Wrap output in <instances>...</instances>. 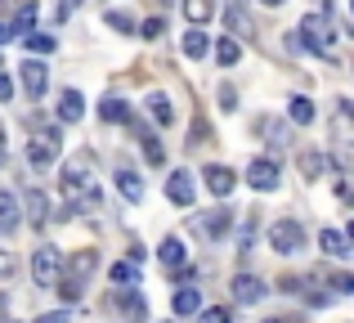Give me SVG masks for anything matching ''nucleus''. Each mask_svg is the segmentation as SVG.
I'll return each instance as SVG.
<instances>
[{"mask_svg":"<svg viewBox=\"0 0 354 323\" xmlns=\"http://www.w3.org/2000/svg\"><path fill=\"white\" fill-rule=\"evenodd\" d=\"M198 323H234V315L225 306H211V310H198Z\"/></svg>","mask_w":354,"mask_h":323,"instance_id":"nucleus-35","label":"nucleus"},{"mask_svg":"<svg viewBox=\"0 0 354 323\" xmlns=\"http://www.w3.org/2000/svg\"><path fill=\"white\" fill-rule=\"evenodd\" d=\"M32 279H36V288H54L59 283V247L54 243H41L32 252Z\"/></svg>","mask_w":354,"mask_h":323,"instance_id":"nucleus-6","label":"nucleus"},{"mask_svg":"<svg viewBox=\"0 0 354 323\" xmlns=\"http://www.w3.org/2000/svg\"><path fill=\"white\" fill-rule=\"evenodd\" d=\"M117 189H121L126 202H144V180H139V171H130V166L117 171Z\"/></svg>","mask_w":354,"mask_h":323,"instance_id":"nucleus-22","label":"nucleus"},{"mask_svg":"<svg viewBox=\"0 0 354 323\" xmlns=\"http://www.w3.org/2000/svg\"><path fill=\"white\" fill-rule=\"evenodd\" d=\"M9 27H14V36H27L36 27V5L32 0H23V5L14 9V18H9Z\"/></svg>","mask_w":354,"mask_h":323,"instance_id":"nucleus-27","label":"nucleus"},{"mask_svg":"<svg viewBox=\"0 0 354 323\" xmlns=\"http://www.w3.org/2000/svg\"><path fill=\"white\" fill-rule=\"evenodd\" d=\"M113 310H121V319L126 323H144L148 319V301H144V292L130 283V288H121L113 292Z\"/></svg>","mask_w":354,"mask_h":323,"instance_id":"nucleus-8","label":"nucleus"},{"mask_svg":"<svg viewBox=\"0 0 354 323\" xmlns=\"http://www.w3.org/2000/svg\"><path fill=\"white\" fill-rule=\"evenodd\" d=\"M99 117H104L108 126H130V104L117 99V95H108L104 104H99Z\"/></svg>","mask_w":354,"mask_h":323,"instance_id":"nucleus-21","label":"nucleus"},{"mask_svg":"<svg viewBox=\"0 0 354 323\" xmlns=\"http://www.w3.org/2000/svg\"><path fill=\"white\" fill-rule=\"evenodd\" d=\"M95 270H99V252L81 247V252L68 261V270L59 274V292H63V301H81V297H86V283H90V274H95Z\"/></svg>","mask_w":354,"mask_h":323,"instance_id":"nucleus-2","label":"nucleus"},{"mask_svg":"<svg viewBox=\"0 0 354 323\" xmlns=\"http://www.w3.org/2000/svg\"><path fill=\"white\" fill-rule=\"evenodd\" d=\"M220 104L234 108V104H238V90H234V86H220Z\"/></svg>","mask_w":354,"mask_h":323,"instance_id":"nucleus-41","label":"nucleus"},{"mask_svg":"<svg viewBox=\"0 0 354 323\" xmlns=\"http://www.w3.org/2000/svg\"><path fill=\"white\" fill-rule=\"evenodd\" d=\"M346 238H350V247H354V220H350V229H346Z\"/></svg>","mask_w":354,"mask_h":323,"instance_id":"nucleus-45","label":"nucleus"},{"mask_svg":"<svg viewBox=\"0 0 354 323\" xmlns=\"http://www.w3.org/2000/svg\"><path fill=\"white\" fill-rule=\"evenodd\" d=\"M332 144L354 149V104H350V99H341V113L332 117Z\"/></svg>","mask_w":354,"mask_h":323,"instance_id":"nucleus-14","label":"nucleus"},{"mask_svg":"<svg viewBox=\"0 0 354 323\" xmlns=\"http://www.w3.org/2000/svg\"><path fill=\"white\" fill-rule=\"evenodd\" d=\"M14 41V27H9V18H0V45Z\"/></svg>","mask_w":354,"mask_h":323,"instance_id":"nucleus-42","label":"nucleus"},{"mask_svg":"<svg viewBox=\"0 0 354 323\" xmlns=\"http://www.w3.org/2000/svg\"><path fill=\"white\" fill-rule=\"evenodd\" d=\"M23 220H32L36 229L50 220V198H45L41 189H23Z\"/></svg>","mask_w":354,"mask_h":323,"instance_id":"nucleus-17","label":"nucleus"},{"mask_svg":"<svg viewBox=\"0 0 354 323\" xmlns=\"http://www.w3.org/2000/svg\"><path fill=\"white\" fill-rule=\"evenodd\" d=\"M171 310H175L180 319L198 315V310H202V292H198V288H180V292L171 297Z\"/></svg>","mask_w":354,"mask_h":323,"instance_id":"nucleus-23","label":"nucleus"},{"mask_svg":"<svg viewBox=\"0 0 354 323\" xmlns=\"http://www.w3.org/2000/svg\"><path fill=\"white\" fill-rule=\"evenodd\" d=\"M157 256H162V265H166V270H180V265H184V256H189V252H184V243H180V238H162V247H157Z\"/></svg>","mask_w":354,"mask_h":323,"instance_id":"nucleus-25","label":"nucleus"},{"mask_svg":"<svg viewBox=\"0 0 354 323\" xmlns=\"http://www.w3.org/2000/svg\"><path fill=\"white\" fill-rule=\"evenodd\" d=\"M23 229V198L0 189V238H14Z\"/></svg>","mask_w":354,"mask_h":323,"instance_id":"nucleus-11","label":"nucleus"},{"mask_svg":"<svg viewBox=\"0 0 354 323\" xmlns=\"http://www.w3.org/2000/svg\"><path fill=\"white\" fill-rule=\"evenodd\" d=\"M184 14H189L193 23H207V18L216 14V5H211V0H184Z\"/></svg>","mask_w":354,"mask_h":323,"instance_id":"nucleus-33","label":"nucleus"},{"mask_svg":"<svg viewBox=\"0 0 354 323\" xmlns=\"http://www.w3.org/2000/svg\"><path fill=\"white\" fill-rule=\"evenodd\" d=\"M193 229H198L202 238H211V243H216V238H225L229 229H234V211H229V207L202 211V216H193Z\"/></svg>","mask_w":354,"mask_h":323,"instance_id":"nucleus-7","label":"nucleus"},{"mask_svg":"<svg viewBox=\"0 0 354 323\" xmlns=\"http://www.w3.org/2000/svg\"><path fill=\"white\" fill-rule=\"evenodd\" d=\"M86 117V95L81 90H63L59 95V122H81Z\"/></svg>","mask_w":354,"mask_h":323,"instance_id":"nucleus-19","label":"nucleus"},{"mask_svg":"<svg viewBox=\"0 0 354 323\" xmlns=\"http://www.w3.org/2000/svg\"><path fill=\"white\" fill-rule=\"evenodd\" d=\"M278 175H283V171H278L274 158H251V166H247V184L256 193H274L278 189Z\"/></svg>","mask_w":354,"mask_h":323,"instance_id":"nucleus-9","label":"nucleus"},{"mask_svg":"<svg viewBox=\"0 0 354 323\" xmlns=\"http://www.w3.org/2000/svg\"><path fill=\"white\" fill-rule=\"evenodd\" d=\"M23 41H27V50H32V54H36V59H45V54H54V45H59V41H54V36H45V32H36V27H32V32H27V36H23Z\"/></svg>","mask_w":354,"mask_h":323,"instance_id":"nucleus-30","label":"nucleus"},{"mask_svg":"<svg viewBox=\"0 0 354 323\" xmlns=\"http://www.w3.org/2000/svg\"><path fill=\"white\" fill-rule=\"evenodd\" d=\"M77 5H81V0H63V5H59V18H68V14H72Z\"/></svg>","mask_w":354,"mask_h":323,"instance_id":"nucleus-43","label":"nucleus"},{"mask_svg":"<svg viewBox=\"0 0 354 323\" xmlns=\"http://www.w3.org/2000/svg\"><path fill=\"white\" fill-rule=\"evenodd\" d=\"M18 81H23L27 99H41L45 90H50V68H45V63H41V59L32 54V59H27L23 68H18Z\"/></svg>","mask_w":354,"mask_h":323,"instance_id":"nucleus-10","label":"nucleus"},{"mask_svg":"<svg viewBox=\"0 0 354 323\" xmlns=\"http://www.w3.org/2000/svg\"><path fill=\"white\" fill-rule=\"evenodd\" d=\"M166 198H171L175 207H193V198H198L193 175L189 171H171V180H166Z\"/></svg>","mask_w":354,"mask_h":323,"instance_id":"nucleus-13","label":"nucleus"},{"mask_svg":"<svg viewBox=\"0 0 354 323\" xmlns=\"http://www.w3.org/2000/svg\"><path fill=\"white\" fill-rule=\"evenodd\" d=\"M63 140H59V126H45V131L32 135V144H27V158H32L36 171H45V166H54V158H59Z\"/></svg>","mask_w":354,"mask_h":323,"instance_id":"nucleus-4","label":"nucleus"},{"mask_svg":"<svg viewBox=\"0 0 354 323\" xmlns=\"http://www.w3.org/2000/svg\"><path fill=\"white\" fill-rule=\"evenodd\" d=\"M130 126L139 131V149H144L148 166H162V162H166V149H162V140H157V135H148V126H139L135 117H130Z\"/></svg>","mask_w":354,"mask_h":323,"instance_id":"nucleus-20","label":"nucleus"},{"mask_svg":"<svg viewBox=\"0 0 354 323\" xmlns=\"http://www.w3.org/2000/svg\"><path fill=\"white\" fill-rule=\"evenodd\" d=\"M180 50H184V59H207L211 54V36L202 32V27H193V32L180 36Z\"/></svg>","mask_w":354,"mask_h":323,"instance_id":"nucleus-18","label":"nucleus"},{"mask_svg":"<svg viewBox=\"0 0 354 323\" xmlns=\"http://www.w3.org/2000/svg\"><path fill=\"white\" fill-rule=\"evenodd\" d=\"M260 5H269V9H278V5H283V0H260Z\"/></svg>","mask_w":354,"mask_h":323,"instance_id":"nucleus-46","label":"nucleus"},{"mask_svg":"<svg viewBox=\"0 0 354 323\" xmlns=\"http://www.w3.org/2000/svg\"><path fill=\"white\" fill-rule=\"evenodd\" d=\"M139 32H144V41H157L166 32V18H148V23H139Z\"/></svg>","mask_w":354,"mask_h":323,"instance_id":"nucleus-36","label":"nucleus"},{"mask_svg":"<svg viewBox=\"0 0 354 323\" xmlns=\"http://www.w3.org/2000/svg\"><path fill=\"white\" fill-rule=\"evenodd\" d=\"M104 23H108V27H113V32H121V36H130V32H139V23H135V18H130V14H126V9H108V14H104Z\"/></svg>","mask_w":354,"mask_h":323,"instance_id":"nucleus-31","label":"nucleus"},{"mask_svg":"<svg viewBox=\"0 0 354 323\" xmlns=\"http://www.w3.org/2000/svg\"><path fill=\"white\" fill-rule=\"evenodd\" d=\"M0 166H5V131H0Z\"/></svg>","mask_w":354,"mask_h":323,"instance_id":"nucleus-44","label":"nucleus"},{"mask_svg":"<svg viewBox=\"0 0 354 323\" xmlns=\"http://www.w3.org/2000/svg\"><path fill=\"white\" fill-rule=\"evenodd\" d=\"M148 113H153L157 126H171V122H175V104L162 95V90H153V95H148Z\"/></svg>","mask_w":354,"mask_h":323,"instance_id":"nucleus-26","label":"nucleus"},{"mask_svg":"<svg viewBox=\"0 0 354 323\" xmlns=\"http://www.w3.org/2000/svg\"><path fill=\"white\" fill-rule=\"evenodd\" d=\"M301 36L314 54H332V41H337V27H332V9H319V14L301 18Z\"/></svg>","mask_w":354,"mask_h":323,"instance_id":"nucleus-3","label":"nucleus"},{"mask_svg":"<svg viewBox=\"0 0 354 323\" xmlns=\"http://www.w3.org/2000/svg\"><path fill=\"white\" fill-rule=\"evenodd\" d=\"M135 279H139V274H135V261H117V265H113V283H121V288H130Z\"/></svg>","mask_w":354,"mask_h":323,"instance_id":"nucleus-34","label":"nucleus"},{"mask_svg":"<svg viewBox=\"0 0 354 323\" xmlns=\"http://www.w3.org/2000/svg\"><path fill=\"white\" fill-rule=\"evenodd\" d=\"M319 247L332 256V261H341V256H350V238L341 234V229H323L319 234Z\"/></svg>","mask_w":354,"mask_h":323,"instance_id":"nucleus-24","label":"nucleus"},{"mask_svg":"<svg viewBox=\"0 0 354 323\" xmlns=\"http://www.w3.org/2000/svg\"><path fill=\"white\" fill-rule=\"evenodd\" d=\"M287 117H292L296 126H310L314 122V99H305V95H296L292 104H287Z\"/></svg>","mask_w":354,"mask_h":323,"instance_id":"nucleus-29","label":"nucleus"},{"mask_svg":"<svg viewBox=\"0 0 354 323\" xmlns=\"http://www.w3.org/2000/svg\"><path fill=\"white\" fill-rule=\"evenodd\" d=\"M265 323H278V319H265Z\"/></svg>","mask_w":354,"mask_h":323,"instance_id":"nucleus-47","label":"nucleus"},{"mask_svg":"<svg viewBox=\"0 0 354 323\" xmlns=\"http://www.w3.org/2000/svg\"><path fill=\"white\" fill-rule=\"evenodd\" d=\"M32 323H68V310H50V315H41V319H32Z\"/></svg>","mask_w":354,"mask_h":323,"instance_id":"nucleus-40","label":"nucleus"},{"mask_svg":"<svg viewBox=\"0 0 354 323\" xmlns=\"http://www.w3.org/2000/svg\"><path fill=\"white\" fill-rule=\"evenodd\" d=\"M323 171H328V158H323V153H301V175L305 180H319Z\"/></svg>","mask_w":354,"mask_h":323,"instance_id":"nucleus-32","label":"nucleus"},{"mask_svg":"<svg viewBox=\"0 0 354 323\" xmlns=\"http://www.w3.org/2000/svg\"><path fill=\"white\" fill-rule=\"evenodd\" d=\"M63 193H68V202L77 211L99 207V180H95V166H90V158H77V162L63 166Z\"/></svg>","mask_w":354,"mask_h":323,"instance_id":"nucleus-1","label":"nucleus"},{"mask_svg":"<svg viewBox=\"0 0 354 323\" xmlns=\"http://www.w3.org/2000/svg\"><path fill=\"white\" fill-rule=\"evenodd\" d=\"M202 180H207V189L216 193V198H229L234 193V184H238V175L229 171V166H220V162H211L207 171H202Z\"/></svg>","mask_w":354,"mask_h":323,"instance_id":"nucleus-16","label":"nucleus"},{"mask_svg":"<svg viewBox=\"0 0 354 323\" xmlns=\"http://www.w3.org/2000/svg\"><path fill=\"white\" fill-rule=\"evenodd\" d=\"M332 288H337V292H346V297H350V292H354V274H337V279H332Z\"/></svg>","mask_w":354,"mask_h":323,"instance_id":"nucleus-37","label":"nucleus"},{"mask_svg":"<svg viewBox=\"0 0 354 323\" xmlns=\"http://www.w3.org/2000/svg\"><path fill=\"white\" fill-rule=\"evenodd\" d=\"M9 274H14V252L0 247V279H9Z\"/></svg>","mask_w":354,"mask_h":323,"instance_id":"nucleus-38","label":"nucleus"},{"mask_svg":"<svg viewBox=\"0 0 354 323\" xmlns=\"http://www.w3.org/2000/svg\"><path fill=\"white\" fill-rule=\"evenodd\" d=\"M225 23H229L234 36H242V41L256 36V23H251V14H247V0H225Z\"/></svg>","mask_w":354,"mask_h":323,"instance_id":"nucleus-12","label":"nucleus"},{"mask_svg":"<svg viewBox=\"0 0 354 323\" xmlns=\"http://www.w3.org/2000/svg\"><path fill=\"white\" fill-rule=\"evenodd\" d=\"M269 247H274L278 256H296L305 247V229L301 220H278L274 229H269Z\"/></svg>","mask_w":354,"mask_h":323,"instance_id":"nucleus-5","label":"nucleus"},{"mask_svg":"<svg viewBox=\"0 0 354 323\" xmlns=\"http://www.w3.org/2000/svg\"><path fill=\"white\" fill-rule=\"evenodd\" d=\"M216 59H220V68H234V63L242 59V45H238V36H220V45H216Z\"/></svg>","mask_w":354,"mask_h":323,"instance_id":"nucleus-28","label":"nucleus"},{"mask_svg":"<svg viewBox=\"0 0 354 323\" xmlns=\"http://www.w3.org/2000/svg\"><path fill=\"white\" fill-rule=\"evenodd\" d=\"M14 99V81H9V72H0V104H9Z\"/></svg>","mask_w":354,"mask_h":323,"instance_id":"nucleus-39","label":"nucleus"},{"mask_svg":"<svg viewBox=\"0 0 354 323\" xmlns=\"http://www.w3.org/2000/svg\"><path fill=\"white\" fill-rule=\"evenodd\" d=\"M265 279H256V274H238L234 279V301L238 306H256V301H265Z\"/></svg>","mask_w":354,"mask_h":323,"instance_id":"nucleus-15","label":"nucleus"}]
</instances>
